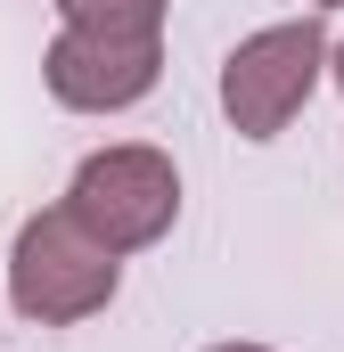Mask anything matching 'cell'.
Returning <instances> with one entry per match:
<instances>
[{"label":"cell","mask_w":344,"mask_h":352,"mask_svg":"<svg viewBox=\"0 0 344 352\" xmlns=\"http://www.w3.org/2000/svg\"><path fill=\"white\" fill-rule=\"evenodd\" d=\"M41 74H50V98L58 107H74V115H123V107H140L156 74H164V41H107V33H58L50 41V58H41Z\"/></svg>","instance_id":"277c9868"},{"label":"cell","mask_w":344,"mask_h":352,"mask_svg":"<svg viewBox=\"0 0 344 352\" xmlns=\"http://www.w3.org/2000/svg\"><path fill=\"white\" fill-rule=\"evenodd\" d=\"M328 82L344 90V41H336V50H328Z\"/></svg>","instance_id":"8992f818"},{"label":"cell","mask_w":344,"mask_h":352,"mask_svg":"<svg viewBox=\"0 0 344 352\" xmlns=\"http://www.w3.org/2000/svg\"><path fill=\"white\" fill-rule=\"evenodd\" d=\"M66 205H74V221H83L98 246L140 254V246H156L172 221H180V173H172L164 148L115 140V148H90L83 164H74Z\"/></svg>","instance_id":"3957f363"},{"label":"cell","mask_w":344,"mask_h":352,"mask_svg":"<svg viewBox=\"0 0 344 352\" xmlns=\"http://www.w3.org/2000/svg\"><path fill=\"white\" fill-rule=\"evenodd\" d=\"M115 287H123V254L90 238L83 221H74V205L33 213V221L17 230V246H8V303H17V320H33V328L98 320V311L115 303Z\"/></svg>","instance_id":"6da1fadb"},{"label":"cell","mask_w":344,"mask_h":352,"mask_svg":"<svg viewBox=\"0 0 344 352\" xmlns=\"http://www.w3.org/2000/svg\"><path fill=\"white\" fill-rule=\"evenodd\" d=\"M172 0H58V16L74 33H107V41H164Z\"/></svg>","instance_id":"5b68a950"},{"label":"cell","mask_w":344,"mask_h":352,"mask_svg":"<svg viewBox=\"0 0 344 352\" xmlns=\"http://www.w3.org/2000/svg\"><path fill=\"white\" fill-rule=\"evenodd\" d=\"M328 50H336V41L320 33V16L246 33V41L222 58V115H230V131H238V140H279V131L312 107V90L328 74Z\"/></svg>","instance_id":"7a4b0ae2"},{"label":"cell","mask_w":344,"mask_h":352,"mask_svg":"<svg viewBox=\"0 0 344 352\" xmlns=\"http://www.w3.org/2000/svg\"><path fill=\"white\" fill-rule=\"evenodd\" d=\"M312 8H344V0H312Z\"/></svg>","instance_id":"ba28073f"},{"label":"cell","mask_w":344,"mask_h":352,"mask_svg":"<svg viewBox=\"0 0 344 352\" xmlns=\"http://www.w3.org/2000/svg\"><path fill=\"white\" fill-rule=\"evenodd\" d=\"M213 352H270V344H213Z\"/></svg>","instance_id":"52a82bcc"}]
</instances>
